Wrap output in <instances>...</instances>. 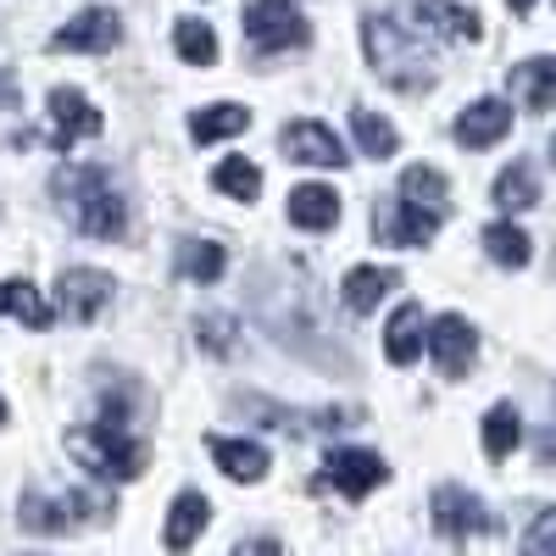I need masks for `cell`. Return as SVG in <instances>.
Segmentation results:
<instances>
[{
    "label": "cell",
    "instance_id": "6da1fadb",
    "mask_svg": "<svg viewBox=\"0 0 556 556\" xmlns=\"http://www.w3.org/2000/svg\"><path fill=\"white\" fill-rule=\"evenodd\" d=\"M417 7L384 12V17H367L362 23V45H367V62L374 73L395 89H424L434 84V39L424 23H412Z\"/></svg>",
    "mask_w": 556,
    "mask_h": 556
},
{
    "label": "cell",
    "instance_id": "7a4b0ae2",
    "mask_svg": "<svg viewBox=\"0 0 556 556\" xmlns=\"http://www.w3.org/2000/svg\"><path fill=\"white\" fill-rule=\"evenodd\" d=\"M51 190L67 212V223L89 240H123L128 235V201L117 195V184L101 167H56Z\"/></svg>",
    "mask_w": 556,
    "mask_h": 556
},
{
    "label": "cell",
    "instance_id": "3957f363",
    "mask_svg": "<svg viewBox=\"0 0 556 556\" xmlns=\"http://www.w3.org/2000/svg\"><path fill=\"white\" fill-rule=\"evenodd\" d=\"M67 451L84 462L89 473L117 479V484L139 479V473H146V462H151L146 440H134V434L117 429V424H101V417H96L89 429H73V434H67Z\"/></svg>",
    "mask_w": 556,
    "mask_h": 556
},
{
    "label": "cell",
    "instance_id": "277c9868",
    "mask_svg": "<svg viewBox=\"0 0 556 556\" xmlns=\"http://www.w3.org/2000/svg\"><path fill=\"white\" fill-rule=\"evenodd\" d=\"M17 518H23V529H34V534H73V529H84V523L106 518V501H101V495H84V490H67V495H39V490H28L23 506H17Z\"/></svg>",
    "mask_w": 556,
    "mask_h": 556
},
{
    "label": "cell",
    "instance_id": "5b68a950",
    "mask_svg": "<svg viewBox=\"0 0 556 556\" xmlns=\"http://www.w3.org/2000/svg\"><path fill=\"white\" fill-rule=\"evenodd\" d=\"M245 39L256 51H301L312 39V23L290 7V0H251L245 7Z\"/></svg>",
    "mask_w": 556,
    "mask_h": 556
},
{
    "label": "cell",
    "instance_id": "8992f818",
    "mask_svg": "<svg viewBox=\"0 0 556 556\" xmlns=\"http://www.w3.org/2000/svg\"><path fill=\"white\" fill-rule=\"evenodd\" d=\"M429 513H434V529L445 540H473V534H490L495 518H490V506L468 490H456V484H440L434 501H429Z\"/></svg>",
    "mask_w": 556,
    "mask_h": 556
},
{
    "label": "cell",
    "instance_id": "52a82bcc",
    "mask_svg": "<svg viewBox=\"0 0 556 556\" xmlns=\"http://www.w3.org/2000/svg\"><path fill=\"white\" fill-rule=\"evenodd\" d=\"M106 128V117L89 106L78 89H67V84H56L51 89V146H62V151H73L78 139H96Z\"/></svg>",
    "mask_w": 556,
    "mask_h": 556
},
{
    "label": "cell",
    "instance_id": "ba28073f",
    "mask_svg": "<svg viewBox=\"0 0 556 556\" xmlns=\"http://www.w3.org/2000/svg\"><path fill=\"white\" fill-rule=\"evenodd\" d=\"M429 351H434V362H440L445 379H462V374H468V362H473V351H479L473 323L456 317V312L434 317V323H429Z\"/></svg>",
    "mask_w": 556,
    "mask_h": 556
},
{
    "label": "cell",
    "instance_id": "9c48e42d",
    "mask_svg": "<svg viewBox=\"0 0 556 556\" xmlns=\"http://www.w3.org/2000/svg\"><path fill=\"white\" fill-rule=\"evenodd\" d=\"M434 228H440V212H424V206H412V201H390L384 212H374V235L384 245H429L434 240Z\"/></svg>",
    "mask_w": 556,
    "mask_h": 556
},
{
    "label": "cell",
    "instance_id": "30bf717a",
    "mask_svg": "<svg viewBox=\"0 0 556 556\" xmlns=\"http://www.w3.org/2000/svg\"><path fill=\"white\" fill-rule=\"evenodd\" d=\"M56 301L73 323H89V317H101L112 306V278L96 273V267H67L62 285H56Z\"/></svg>",
    "mask_w": 556,
    "mask_h": 556
},
{
    "label": "cell",
    "instance_id": "8fae6325",
    "mask_svg": "<svg viewBox=\"0 0 556 556\" xmlns=\"http://www.w3.org/2000/svg\"><path fill=\"white\" fill-rule=\"evenodd\" d=\"M117 39H123L117 12H106V7H89V12H78L73 23H62V28L51 34V51H112Z\"/></svg>",
    "mask_w": 556,
    "mask_h": 556
},
{
    "label": "cell",
    "instance_id": "7c38bea8",
    "mask_svg": "<svg viewBox=\"0 0 556 556\" xmlns=\"http://www.w3.org/2000/svg\"><path fill=\"white\" fill-rule=\"evenodd\" d=\"M323 484H334V490H345L351 501H362L367 490H379L384 479H390V468H384V456H374V451H334L329 462H323Z\"/></svg>",
    "mask_w": 556,
    "mask_h": 556
},
{
    "label": "cell",
    "instance_id": "4fadbf2b",
    "mask_svg": "<svg viewBox=\"0 0 556 556\" xmlns=\"http://www.w3.org/2000/svg\"><path fill=\"white\" fill-rule=\"evenodd\" d=\"M506 128H513V106L506 101H473L468 112L456 117V146H468V151H484L495 146V139H506Z\"/></svg>",
    "mask_w": 556,
    "mask_h": 556
},
{
    "label": "cell",
    "instance_id": "5bb4252c",
    "mask_svg": "<svg viewBox=\"0 0 556 556\" xmlns=\"http://www.w3.org/2000/svg\"><path fill=\"white\" fill-rule=\"evenodd\" d=\"M285 151H290V162H306V167H345L340 139L323 128V123H312V117L285 128Z\"/></svg>",
    "mask_w": 556,
    "mask_h": 556
},
{
    "label": "cell",
    "instance_id": "9a60e30c",
    "mask_svg": "<svg viewBox=\"0 0 556 556\" xmlns=\"http://www.w3.org/2000/svg\"><path fill=\"white\" fill-rule=\"evenodd\" d=\"M506 84H513V96H518L529 112H551V106H556V62H551V56L518 62L513 73H506Z\"/></svg>",
    "mask_w": 556,
    "mask_h": 556
},
{
    "label": "cell",
    "instance_id": "2e32d148",
    "mask_svg": "<svg viewBox=\"0 0 556 556\" xmlns=\"http://www.w3.org/2000/svg\"><path fill=\"white\" fill-rule=\"evenodd\" d=\"M290 223L295 228H334L340 223V195L329 190V184H301V190H290Z\"/></svg>",
    "mask_w": 556,
    "mask_h": 556
},
{
    "label": "cell",
    "instance_id": "e0dca14e",
    "mask_svg": "<svg viewBox=\"0 0 556 556\" xmlns=\"http://www.w3.org/2000/svg\"><path fill=\"white\" fill-rule=\"evenodd\" d=\"M206 518H212V506H206V495H195V490H184V495L173 501V513H167V529H162L167 551H190V545L201 540Z\"/></svg>",
    "mask_w": 556,
    "mask_h": 556
},
{
    "label": "cell",
    "instance_id": "ac0fdd59",
    "mask_svg": "<svg viewBox=\"0 0 556 556\" xmlns=\"http://www.w3.org/2000/svg\"><path fill=\"white\" fill-rule=\"evenodd\" d=\"M212 451V462L235 479V484H256L262 473H267V451L256 445V440H212L206 445Z\"/></svg>",
    "mask_w": 556,
    "mask_h": 556
},
{
    "label": "cell",
    "instance_id": "d6986e66",
    "mask_svg": "<svg viewBox=\"0 0 556 556\" xmlns=\"http://www.w3.org/2000/svg\"><path fill=\"white\" fill-rule=\"evenodd\" d=\"M0 317H23L28 329H51V301H45L28 278H0Z\"/></svg>",
    "mask_w": 556,
    "mask_h": 556
},
{
    "label": "cell",
    "instance_id": "ffe728a7",
    "mask_svg": "<svg viewBox=\"0 0 556 556\" xmlns=\"http://www.w3.org/2000/svg\"><path fill=\"white\" fill-rule=\"evenodd\" d=\"M424 306H395V317H390V329H384V356L395 362V367H406V362H417V351H424Z\"/></svg>",
    "mask_w": 556,
    "mask_h": 556
},
{
    "label": "cell",
    "instance_id": "44dd1931",
    "mask_svg": "<svg viewBox=\"0 0 556 556\" xmlns=\"http://www.w3.org/2000/svg\"><path fill=\"white\" fill-rule=\"evenodd\" d=\"M395 285H401V278H395L390 267H351V273H345V285H340V295H345L351 312H374Z\"/></svg>",
    "mask_w": 556,
    "mask_h": 556
},
{
    "label": "cell",
    "instance_id": "7402d4cb",
    "mask_svg": "<svg viewBox=\"0 0 556 556\" xmlns=\"http://www.w3.org/2000/svg\"><path fill=\"white\" fill-rule=\"evenodd\" d=\"M495 206H501V212H529V206H540V178H534L529 162H513V167L495 178Z\"/></svg>",
    "mask_w": 556,
    "mask_h": 556
},
{
    "label": "cell",
    "instance_id": "603a6c76",
    "mask_svg": "<svg viewBox=\"0 0 556 556\" xmlns=\"http://www.w3.org/2000/svg\"><path fill=\"white\" fill-rule=\"evenodd\" d=\"M245 128H251V112L235 106V101H217V106H206V112L190 117V134L201 139V146H212V139H228V134H245Z\"/></svg>",
    "mask_w": 556,
    "mask_h": 556
},
{
    "label": "cell",
    "instance_id": "cb8c5ba5",
    "mask_svg": "<svg viewBox=\"0 0 556 556\" xmlns=\"http://www.w3.org/2000/svg\"><path fill=\"white\" fill-rule=\"evenodd\" d=\"M518 440H523L518 406H490V412H484V451H490L495 462H506V456L518 451Z\"/></svg>",
    "mask_w": 556,
    "mask_h": 556
},
{
    "label": "cell",
    "instance_id": "d4e9b609",
    "mask_svg": "<svg viewBox=\"0 0 556 556\" xmlns=\"http://www.w3.org/2000/svg\"><path fill=\"white\" fill-rule=\"evenodd\" d=\"M445 195H451V190H445V173H434V167H406V173H401V201L445 217Z\"/></svg>",
    "mask_w": 556,
    "mask_h": 556
},
{
    "label": "cell",
    "instance_id": "484cf974",
    "mask_svg": "<svg viewBox=\"0 0 556 556\" xmlns=\"http://www.w3.org/2000/svg\"><path fill=\"white\" fill-rule=\"evenodd\" d=\"M223 267H228V256H223L217 240H184V245H178V273L195 278V285H212V278H223Z\"/></svg>",
    "mask_w": 556,
    "mask_h": 556
},
{
    "label": "cell",
    "instance_id": "4316f807",
    "mask_svg": "<svg viewBox=\"0 0 556 556\" xmlns=\"http://www.w3.org/2000/svg\"><path fill=\"white\" fill-rule=\"evenodd\" d=\"M173 45H178V56L190 62V67H212V62H217V34H212V23L178 17V28H173Z\"/></svg>",
    "mask_w": 556,
    "mask_h": 556
},
{
    "label": "cell",
    "instance_id": "83f0119b",
    "mask_svg": "<svg viewBox=\"0 0 556 556\" xmlns=\"http://www.w3.org/2000/svg\"><path fill=\"white\" fill-rule=\"evenodd\" d=\"M484 251H490V262H501V267H529V235L518 223H490L484 228Z\"/></svg>",
    "mask_w": 556,
    "mask_h": 556
},
{
    "label": "cell",
    "instance_id": "f1b7e54d",
    "mask_svg": "<svg viewBox=\"0 0 556 556\" xmlns=\"http://www.w3.org/2000/svg\"><path fill=\"white\" fill-rule=\"evenodd\" d=\"M417 12H424V17H434L429 28L434 34H445V39H479L484 28H479V17L473 12H462V7H451V0H417Z\"/></svg>",
    "mask_w": 556,
    "mask_h": 556
},
{
    "label": "cell",
    "instance_id": "f546056e",
    "mask_svg": "<svg viewBox=\"0 0 556 556\" xmlns=\"http://www.w3.org/2000/svg\"><path fill=\"white\" fill-rule=\"evenodd\" d=\"M351 128H356V146H362L367 156H379V162H384V156H395V146H401V134H395L379 112H367V106H356V112H351Z\"/></svg>",
    "mask_w": 556,
    "mask_h": 556
},
{
    "label": "cell",
    "instance_id": "4dcf8cb0",
    "mask_svg": "<svg viewBox=\"0 0 556 556\" xmlns=\"http://www.w3.org/2000/svg\"><path fill=\"white\" fill-rule=\"evenodd\" d=\"M212 184H217L223 195H235V201H256V190H262V167L245 162V156H228V162H217Z\"/></svg>",
    "mask_w": 556,
    "mask_h": 556
},
{
    "label": "cell",
    "instance_id": "1f68e13d",
    "mask_svg": "<svg viewBox=\"0 0 556 556\" xmlns=\"http://www.w3.org/2000/svg\"><path fill=\"white\" fill-rule=\"evenodd\" d=\"M523 556H556V513H540L523 534Z\"/></svg>",
    "mask_w": 556,
    "mask_h": 556
},
{
    "label": "cell",
    "instance_id": "d6a6232c",
    "mask_svg": "<svg viewBox=\"0 0 556 556\" xmlns=\"http://www.w3.org/2000/svg\"><path fill=\"white\" fill-rule=\"evenodd\" d=\"M201 340H206V351H228V345H235V323H228V317H201Z\"/></svg>",
    "mask_w": 556,
    "mask_h": 556
},
{
    "label": "cell",
    "instance_id": "836d02e7",
    "mask_svg": "<svg viewBox=\"0 0 556 556\" xmlns=\"http://www.w3.org/2000/svg\"><path fill=\"white\" fill-rule=\"evenodd\" d=\"M23 106V89H17V73L0 67V112H17Z\"/></svg>",
    "mask_w": 556,
    "mask_h": 556
},
{
    "label": "cell",
    "instance_id": "e575fe53",
    "mask_svg": "<svg viewBox=\"0 0 556 556\" xmlns=\"http://www.w3.org/2000/svg\"><path fill=\"white\" fill-rule=\"evenodd\" d=\"M235 556H285V545H278V540H251V545H240Z\"/></svg>",
    "mask_w": 556,
    "mask_h": 556
},
{
    "label": "cell",
    "instance_id": "d590c367",
    "mask_svg": "<svg viewBox=\"0 0 556 556\" xmlns=\"http://www.w3.org/2000/svg\"><path fill=\"white\" fill-rule=\"evenodd\" d=\"M540 462H556V429H551V434H540Z\"/></svg>",
    "mask_w": 556,
    "mask_h": 556
},
{
    "label": "cell",
    "instance_id": "8d00e7d4",
    "mask_svg": "<svg viewBox=\"0 0 556 556\" xmlns=\"http://www.w3.org/2000/svg\"><path fill=\"white\" fill-rule=\"evenodd\" d=\"M506 7H513V12H529V7H534V0H506Z\"/></svg>",
    "mask_w": 556,
    "mask_h": 556
},
{
    "label": "cell",
    "instance_id": "74e56055",
    "mask_svg": "<svg viewBox=\"0 0 556 556\" xmlns=\"http://www.w3.org/2000/svg\"><path fill=\"white\" fill-rule=\"evenodd\" d=\"M0 424H7V401H0Z\"/></svg>",
    "mask_w": 556,
    "mask_h": 556
},
{
    "label": "cell",
    "instance_id": "f35d334b",
    "mask_svg": "<svg viewBox=\"0 0 556 556\" xmlns=\"http://www.w3.org/2000/svg\"><path fill=\"white\" fill-rule=\"evenodd\" d=\"M551 156H556V139H551Z\"/></svg>",
    "mask_w": 556,
    "mask_h": 556
}]
</instances>
